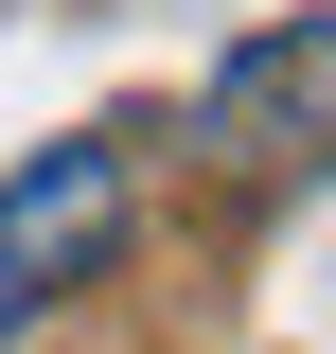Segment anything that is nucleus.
<instances>
[{
	"label": "nucleus",
	"mask_w": 336,
	"mask_h": 354,
	"mask_svg": "<svg viewBox=\"0 0 336 354\" xmlns=\"http://www.w3.org/2000/svg\"><path fill=\"white\" fill-rule=\"evenodd\" d=\"M124 213H142V160L124 142H36V160L0 177V337L36 301H71L88 266L124 248Z\"/></svg>",
	"instance_id": "nucleus-1"
}]
</instances>
